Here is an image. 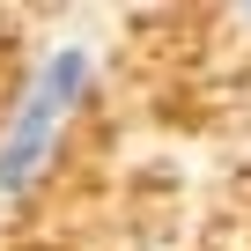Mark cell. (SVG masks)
Wrapping results in <instances>:
<instances>
[{"mask_svg":"<svg viewBox=\"0 0 251 251\" xmlns=\"http://www.w3.org/2000/svg\"><path fill=\"white\" fill-rule=\"evenodd\" d=\"M59 133H67V118H52L37 96H23L8 111V126H0V200H23L45 177V163L59 155Z\"/></svg>","mask_w":251,"mask_h":251,"instance_id":"cell-1","label":"cell"},{"mask_svg":"<svg viewBox=\"0 0 251 251\" xmlns=\"http://www.w3.org/2000/svg\"><path fill=\"white\" fill-rule=\"evenodd\" d=\"M89 81H96L89 45H52V52L30 67V89H23V96H37L52 118H74V111H81V96H89Z\"/></svg>","mask_w":251,"mask_h":251,"instance_id":"cell-2","label":"cell"},{"mask_svg":"<svg viewBox=\"0 0 251 251\" xmlns=\"http://www.w3.org/2000/svg\"><path fill=\"white\" fill-rule=\"evenodd\" d=\"M244 30H251V15H244Z\"/></svg>","mask_w":251,"mask_h":251,"instance_id":"cell-3","label":"cell"}]
</instances>
